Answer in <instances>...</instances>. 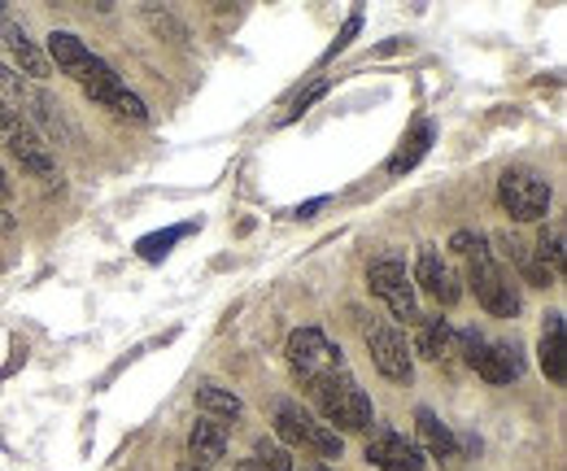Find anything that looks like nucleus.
<instances>
[{"label":"nucleus","instance_id":"15","mask_svg":"<svg viewBox=\"0 0 567 471\" xmlns=\"http://www.w3.org/2000/svg\"><path fill=\"white\" fill-rule=\"evenodd\" d=\"M494 245H497V254H502L511 267L519 270L528 284H537V288H550V284H555V270L546 267V263L537 258V249H533V245H524L519 236H511V232H497Z\"/></svg>","mask_w":567,"mask_h":471},{"label":"nucleus","instance_id":"9","mask_svg":"<svg viewBox=\"0 0 567 471\" xmlns=\"http://www.w3.org/2000/svg\"><path fill=\"white\" fill-rule=\"evenodd\" d=\"M49 66H58L62 74H71L79 88H92V83L114 79V66L101 62L79 35H71V31H53V35H49Z\"/></svg>","mask_w":567,"mask_h":471},{"label":"nucleus","instance_id":"5","mask_svg":"<svg viewBox=\"0 0 567 471\" xmlns=\"http://www.w3.org/2000/svg\"><path fill=\"white\" fill-rule=\"evenodd\" d=\"M276 428H280V437L288 446H301L315 459H341V450H346L341 432H332L328 423H319L315 414H306L297 402L276 406Z\"/></svg>","mask_w":567,"mask_h":471},{"label":"nucleus","instance_id":"29","mask_svg":"<svg viewBox=\"0 0 567 471\" xmlns=\"http://www.w3.org/2000/svg\"><path fill=\"white\" fill-rule=\"evenodd\" d=\"M0 197H9V175H4V166H0Z\"/></svg>","mask_w":567,"mask_h":471},{"label":"nucleus","instance_id":"22","mask_svg":"<svg viewBox=\"0 0 567 471\" xmlns=\"http://www.w3.org/2000/svg\"><path fill=\"white\" fill-rule=\"evenodd\" d=\"M432 140H436V127H432V123H420L415 132H411L406 140H402V149H398V153L389 157V171H393V175L411 171V166H415V162L424 157L427 149H432Z\"/></svg>","mask_w":567,"mask_h":471},{"label":"nucleus","instance_id":"17","mask_svg":"<svg viewBox=\"0 0 567 471\" xmlns=\"http://www.w3.org/2000/svg\"><path fill=\"white\" fill-rule=\"evenodd\" d=\"M188 454H193V463H202V468L223 463V459H227V428L214 423V419H197L193 432H188Z\"/></svg>","mask_w":567,"mask_h":471},{"label":"nucleus","instance_id":"3","mask_svg":"<svg viewBox=\"0 0 567 471\" xmlns=\"http://www.w3.org/2000/svg\"><path fill=\"white\" fill-rule=\"evenodd\" d=\"M0 144H4L31 175H40V180H53V175H58V162H53L49 140L35 132L9 101H0Z\"/></svg>","mask_w":567,"mask_h":471},{"label":"nucleus","instance_id":"24","mask_svg":"<svg viewBox=\"0 0 567 471\" xmlns=\"http://www.w3.org/2000/svg\"><path fill=\"white\" fill-rule=\"evenodd\" d=\"M254 471H297L292 468V454L276 446V441H258V450H254Z\"/></svg>","mask_w":567,"mask_h":471},{"label":"nucleus","instance_id":"14","mask_svg":"<svg viewBox=\"0 0 567 471\" xmlns=\"http://www.w3.org/2000/svg\"><path fill=\"white\" fill-rule=\"evenodd\" d=\"M0 44H4L9 58L22 66V74H31V79H44V74H49V58L35 49V40L22 31V22L9 18V9H0Z\"/></svg>","mask_w":567,"mask_h":471},{"label":"nucleus","instance_id":"31","mask_svg":"<svg viewBox=\"0 0 567 471\" xmlns=\"http://www.w3.org/2000/svg\"><path fill=\"white\" fill-rule=\"evenodd\" d=\"M306 471H328V468H306Z\"/></svg>","mask_w":567,"mask_h":471},{"label":"nucleus","instance_id":"8","mask_svg":"<svg viewBox=\"0 0 567 471\" xmlns=\"http://www.w3.org/2000/svg\"><path fill=\"white\" fill-rule=\"evenodd\" d=\"M497 202L515 223H537L550 209V184L533 171H506L497 180Z\"/></svg>","mask_w":567,"mask_h":471},{"label":"nucleus","instance_id":"30","mask_svg":"<svg viewBox=\"0 0 567 471\" xmlns=\"http://www.w3.org/2000/svg\"><path fill=\"white\" fill-rule=\"evenodd\" d=\"M236 471H254V463H236Z\"/></svg>","mask_w":567,"mask_h":471},{"label":"nucleus","instance_id":"2","mask_svg":"<svg viewBox=\"0 0 567 471\" xmlns=\"http://www.w3.org/2000/svg\"><path fill=\"white\" fill-rule=\"evenodd\" d=\"M463 258H467V279H472V288H476V301H481L494 319H515V315H519V293H515V284L502 275L497 258L489 254V245L476 236Z\"/></svg>","mask_w":567,"mask_h":471},{"label":"nucleus","instance_id":"11","mask_svg":"<svg viewBox=\"0 0 567 471\" xmlns=\"http://www.w3.org/2000/svg\"><path fill=\"white\" fill-rule=\"evenodd\" d=\"M0 92H4V96H13V101L22 105L18 114H22L31 127H35V123H40L44 132H58V127H62V119H58L53 101H49V96H44V92H40L31 79H22L18 70L4 66V62H0Z\"/></svg>","mask_w":567,"mask_h":471},{"label":"nucleus","instance_id":"26","mask_svg":"<svg viewBox=\"0 0 567 471\" xmlns=\"http://www.w3.org/2000/svg\"><path fill=\"white\" fill-rule=\"evenodd\" d=\"M358 27H362V13H350V18H346V27H341V35L332 40V49H328V58H337V53H346V49H350V40H354V35H358Z\"/></svg>","mask_w":567,"mask_h":471},{"label":"nucleus","instance_id":"1","mask_svg":"<svg viewBox=\"0 0 567 471\" xmlns=\"http://www.w3.org/2000/svg\"><path fill=\"white\" fill-rule=\"evenodd\" d=\"M310 398L319 406V414L328 419V428L337 432H367L375 423V410H371V398L354 385L350 371H337V376H323L310 385Z\"/></svg>","mask_w":567,"mask_h":471},{"label":"nucleus","instance_id":"7","mask_svg":"<svg viewBox=\"0 0 567 471\" xmlns=\"http://www.w3.org/2000/svg\"><path fill=\"white\" fill-rule=\"evenodd\" d=\"M288 362H292V371H297L306 385H315V380H323V376L346 371L341 349L323 337L319 328H297V332L288 337Z\"/></svg>","mask_w":567,"mask_h":471},{"label":"nucleus","instance_id":"23","mask_svg":"<svg viewBox=\"0 0 567 471\" xmlns=\"http://www.w3.org/2000/svg\"><path fill=\"white\" fill-rule=\"evenodd\" d=\"M537 258H542V263H546L550 270H564L567 267L564 223H550V227H542V236H537Z\"/></svg>","mask_w":567,"mask_h":471},{"label":"nucleus","instance_id":"28","mask_svg":"<svg viewBox=\"0 0 567 471\" xmlns=\"http://www.w3.org/2000/svg\"><path fill=\"white\" fill-rule=\"evenodd\" d=\"M175 471H214V468H202V463H193V459H188V463H179Z\"/></svg>","mask_w":567,"mask_h":471},{"label":"nucleus","instance_id":"6","mask_svg":"<svg viewBox=\"0 0 567 471\" xmlns=\"http://www.w3.org/2000/svg\"><path fill=\"white\" fill-rule=\"evenodd\" d=\"M367 284H371V293L393 310V319H406V324H420L424 315H420V301H415V284H411V275H406V263H398V258H375L371 267H367Z\"/></svg>","mask_w":567,"mask_h":471},{"label":"nucleus","instance_id":"12","mask_svg":"<svg viewBox=\"0 0 567 471\" xmlns=\"http://www.w3.org/2000/svg\"><path fill=\"white\" fill-rule=\"evenodd\" d=\"M367 463L380 471H424V450L415 441H406L402 432L380 428L367 441Z\"/></svg>","mask_w":567,"mask_h":471},{"label":"nucleus","instance_id":"4","mask_svg":"<svg viewBox=\"0 0 567 471\" xmlns=\"http://www.w3.org/2000/svg\"><path fill=\"white\" fill-rule=\"evenodd\" d=\"M454 345L463 349L467 367H472L481 380H489V385H511V380H519V371H524V358H519L515 345H494V340L481 337L476 328L454 332Z\"/></svg>","mask_w":567,"mask_h":471},{"label":"nucleus","instance_id":"18","mask_svg":"<svg viewBox=\"0 0 567 471\" xmlns=\"http://www.w3.org/2000/svg\"><path fill=\"white\" fill-rule=\"evenodd\" d=\"M542 371L550 380H567L564 315H546V328H542Z\"/></svg>","mask_w":567,"mask_h":471},{"label":"nucleus","instance_id":"21","mask_svg":"<svg viewBox=\"0 0 567 471\" xmlns=\"http://www.w3.org/2000/svg\"><path fill=\"white\" fill-rule=\"evenodd\" d=\"M197 406L206 410V419H214V423H231V419H240V410H245L231 389H218V385H202V389H197Z\"/></svg>","mask_w":567,"mask_h":471},{"label":"nucleus","instance_id":"27","mask_svg":"<svg viewBox=\"0 0 567 471\" xmlns=\"http://www.w3.org/2000/svg\"><path fill=\"white\" fill-rule=\"evenodd\" d=\"M0 232H13V214L0 205Z\"/></svg>","mask_w":567,"mask_h":471},{"label":"nucleus","instance_id":"13","mask_svg":"<svg viewBox=\"0 0 567 471\" xmlns=\"http://www.w3.org/2000/svg\"><path fill=\"white\" fill-rule=\"evenodd\" d=\"M411 284H420L427 297H436L441 306H454L458 297H463V288H458V275L441 263V254L427 245L420 249V263H415V279Z\"/></svg>","mask_w":567,"mask_h":471},{"label":"nucleus","instance_id":"16","mask_svg":"<svg viewBox=\"0 0 567 471\" xmlns=\"http://www.w3.org/2000/svg\"><path fill=\"white\" fill-rule=\"evenodd\" d=\"M96 105H105L110 114H118V119H132V123H144L148 119V110H144V101L114 74V79H105V83H92V88H83Z\"/></svg>","mask_w":567,"mask_h":471},{"label":"nucleus","instance_id":"10","mask_svg":"<svg viewBox=\"0 0 567 471\" xmlns=\"http://www.w3.org/2000/svg\"><path fill=\"white\" fill-rule=\"evenodd\" d=\"M362 337H367L371 362L380 367V376H389V380H398V385H411L415 362H411L406 337H402L393 324H362Z\"/></svg>","mask_w":567,"mask_h":471},{"label":"nucleus","instance_id":"25","mask_svg":"<svg viewBox=\"0 0 567 471\" xmlns=\"http://www.w3.org/2000/svg\"><path fill=\"white\" fill-rule=\"evenodd\" d=\"M188 232H193V227L184 223V227H171V232H157V236H144V240H141V254H144V258H148V263H157V258H166V249H171V245H175L179 236H188Z\"/></svg>","mask_w":567,"mask_h":471},{"label":"nucleus","instance_id":"20","mask_svg":"<svg viewBox=\"0 0 567 471\" xmlns=\"http://www.w3.org/2000/svg\"><path fill=\"white\" fill-rule=\"evenodd\" d=\"M415 428H420V441H424V450L432 454V459H454L458 441H454V432H450V428H445L427 406L415 410Z\"/></svg>","mask_w":567,"mask_h":471},{"label":"nucleus","instance_id":"19","mask_svg":"<svg viewBox=\"0 0 567 471\" xmlns=\"http://www.w3.org/2000/svg\"><path fill=\"white\" fill-rule=\"evenodd\" d=\"M415 354L427 362H441L445 354H454V328L445 319H420L415 324Z\"/></svg>","mask_w":567,"mask_h":471}]
</instances>
